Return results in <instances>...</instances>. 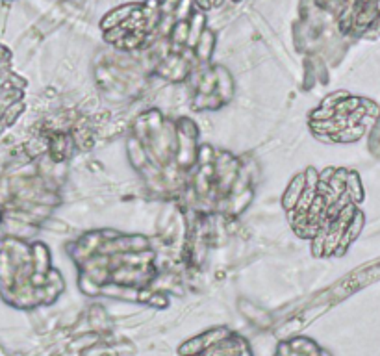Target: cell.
Wrapping results in <instances>:
<instances>
[{
    "instance_id": "6da1fadb",
    "label": "cell",
    "mask_w": 380,
    "mask_h": 356,
    "mask_svg": "<svg viewBox=\"0 0 380 356\" xmlns=\"http://www.w3.org/2000/svg\"><path fill=\"white\" fill-rule=\"evenodd\" d=\"M193 356H250L247 343L241 337L228 336L225 330H213V340L201 343V340H193L189 343Z\"/></svg>"
}]
</instances>
